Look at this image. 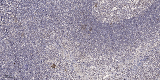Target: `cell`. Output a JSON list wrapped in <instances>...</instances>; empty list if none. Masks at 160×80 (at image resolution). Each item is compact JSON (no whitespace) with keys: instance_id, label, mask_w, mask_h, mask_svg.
<instances>
[{"instance_id":"cell-1","label":"cell","mask_w":160,"mask_h":80,"mask_svg":"<svg viewBox=\"0 0 160 80\" xmlns=\"http://www.w3.org/2000/svg\"><path fill=\"white\" fill-rule=\"evenodd\" d=\"M122 1H102L95 4L96 16L107 22H114L124 18L126 5Z\"/></svg>"}]
</instances>
